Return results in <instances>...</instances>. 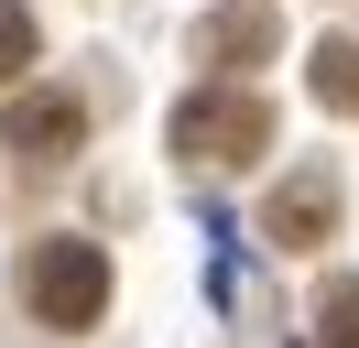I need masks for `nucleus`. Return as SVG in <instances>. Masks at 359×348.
Returning <instances> with one entry per match:
<instances>
[{
  "instance_id": "nucleus-8",
  "label": "nucleus",
  "mask_w": 359,
  "mask_h": 348,
  "mask_svg": "<svg viewBox=\"0 0 359 348\" xmlns=\"http://www.w3.org/2000/svg\"><path fill=\"white\" fill-rule=\"evenodd\" d=\"M22 65H33V11H22V0H0V87L22 76Z\"/></svg>"
},
{
  "instance_id": "nucleus-2",
  "label": "nucleus",
  "mask_w": 359,
  "mask_h": 348,
  "mask_svg": "<svg viewBox=\"0 0 359 348\" xmlns=\"http://www.w3.org/2000/svg\"><path fill=\"white\" fill-rule=\"evenodd\" d=\"M22 304L44 326H98L109 316V261H98V239H33L22 250Z\"/></svg>"
},
{
  "instance_id": "nucleus-4",
  "label": "nucleus",
  "mask_w": 359,
  "mask_h": 348,
  "mask_svg": "<svg viewBox=\"0 0 359 348\" xmlns=\"http://www.w3.org/2000/svg\"><path fill=\"white\" fill-rule=\"evenodd\" d=\"M272 44H283L272 0H229V11H207V22H196V65H229V76H240V65H262Z\"/></svg>"
},
{
  "instance_id": "nucleus-5",
  "label": "nucleus",
  "mask_w": 359,
  "mask_h": 348,
  "mask_svg": "<svg viewBox=\"0 0 359 348\" xmlns=\"http://www.w3.org/2000/svg\"><path fill=\"white\" fill-rule=\"evenodd\" d=\"M262 239H283V250H316V239H337V174H294V185H272Z\"/></svg>"
},
{
  "instance_id": "nucleus-3",
  "label": "nucleus",
  "mask_w": 359,
  "mask_h": 348,
  "mask_svg": "<svg viewBox=\"0 0 359 348\" xmlns=\"http://www.w3.org/2000/svg\"><path fill=\"white\" fill-rule=\"evenodd\" d=\"M76 142H88V98L76 87H22V98L0 109V152L11 163H66Z\"/></svg>"
},
{
  "instance_id": "nucleus-1",
  "label": "nucleus",
  "mask_w": 359,
  "mask_h": 348,
  "mask_svg": "<svg viewBox=\"0 0 359 348\" xmlns=\"http://www.w3.org/2000/svg\"><path fill=\"white\" fill-rule=\"evenodd\" d=\"M175 152H185V163H262V152H272V98H262V87H240V76H229V87H196V98H185L175 109Z\"/></svg>"
},
{
  "instance_id": "nucleus-6",
  "label": "nucleus",
  "mask_w": 359,
  "mask_h": 348,
  "mask_svg": "<svg viewBox=\"0 0 359 348\" xmlns=\"http://www.w3.org/2000/svg\"><path fill=\"white\" fill-rule=\"evenodd\" d=\"M305 87H316V109H337V120H359V44H348V33H337V44H316Z\"/></svg>"
},
{
  "instance_id": "nucleus-7",
  "label": "nucleus",
  "mask_w": 359,
  "mask_h": 348,
  "mask_svg": "<svg viewBox=\"0 0 359 348\" xmlns=\"http://www.w3.org/2000/svg\"><path fill=\"white\" fill-rule=\"evenodd\" d=\"M316 348H359V272L316 294Z\"/></svg>"
}]
</instances>
